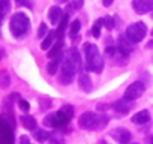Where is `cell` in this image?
<instances>
[{
    "label": "cell",
    "mask_w": 153,
    "mask_h": 144,
    "mask_svg": "<svg viewBox=\"0 0 153 144\" xmlns=\"http://www.w3.org/2000/svg\"><path fill=\"white\" fill-rule=\"evenodd\" d=\"M146 92V86L141 81H135L131 86H128V89L125 90V99L128 101H137L140 96H143V93Z\"/></svg>",
    "instance_id": "8"
},
{
    "label": "cell",
    "mask_w": 153,
    "mask_h": 144,
    "mask_svg": "<svg viewBox=\"0 0 153 144\" xmlns=\"http://www.w3.org/2000/svg\"><path fill=\"white\" fill-rule=\"evenodd\" d=\"M18 144H33V143L30 141V138H29L27 135H23V137H20V140H18Z\"/></svg>",
    "instance_id": "33"
},
{
    "label": "cell",
    "mask_w": 153,
    "mask_h": 144,
    "mask_svg": "<svg viewBox=\"0 0 153 144\" xmlns=\"http://www.w3.org/2000/svg\"><path fill=\"white\" fill-rule=\"evenodd\" d=\"M125 35H126V38H128L132 44H138V42H141V41L144 39V36L147 35V26H146L144 23H141V21L134 23V24L128 26Z\"/></svg>",
    "instance_id": "5"
},
{
    "label": "cell",
    "mask_w": 153,
    "mask_h": 144,
    "mask_svg": "<svg viewBox=\"0 0 153 144\" xmlns=\"http://www.w3.org/2000/svg\"><path fill=\"white\" fill-rule=\"evenodd\" d=\"M147 48H153V39H152V41L147 44Z\"/></svg>",
    "instance_id": "37"
},
{
    "label": "cell",
    "mask_w": 153,
    "mask_h": 144,
    "mask_svg": "<svg viewBox=\"0 0 153 144\" xmlns=\"http://www.w3.org/2000/svg\"><path fill=\"white\" fill-rule=\"evenodd\" d=\"M69 57H71V60L75 63L76 69H78V71H80V74H81V72H83V66H81V56H80V53L76 51V50H71Z\"/></svg>",
    "instance_id": "19"
},
{
    "label": "cell",
    "mask_w": 153,
    "mask_h": 144,
    "mask_svg": "<svg viewBox=\"0 0 153 144\" xmlns=\"http://www.w3.org/2000/svg\"><path fill=\"white\" fill-rule=\"evenodd\" d=\"M11 86V77L8 74V71L2 69L0 71V89H8Z\"/></svg>",
    "instance_id": "20"
},
{
    "label": "cell",
    "mask_w": 153,
    "mask_h": 144,
    "mask_svg": "<svg viewBox=\"0 0 153 144\" xmlns=\"http://www.w3.org/2000/svg\"><path fill=\"white\" fill-rule=\"evenodd\" d=\"M30 29V20L24 12H17L11 17V23H9V30L15 38H21L24 36Z\"/></svg>",
    "instance_id": "3"
},
{
    "label": "cell",
    "mask_w": 153,
    "mask_h": 144,
    "mask_svg": "<svg viewBox=\"0 0 153 144\" xmlns=\"http://www.w3.org/2000/svg\"><path fill=\"white\" fill-rule=\"evenodd\" d=\"M111 137H113L119 144H129L131 140H132L131 132H129L128 129H125V128H117V129H114V131L111 132Z\"/></svg>",
    "instance_id": "10"
},
{
    "label": "cell",
    "mask_w": 153,
    "mask_h": 144,
    "mask_svg": "<svg viewBox=\"0 0 153 144\" xmlns=\"http://www.w3.org/2000/svg\"><path fill=\"white\" fill-rule=\"evenodd\" d=\"M150 120V113L147 110H143V111H138L132 116V122L135 125H144Z\"/></svg>",
    "instance_id": "16"
},
{
    "label": "cell",
    "mask_w": 153,
    "mask_h": 144,
    "mask_svg": "<svg viewBox=\"0 0 153 144\" xmlns=\"http://www.w3.org/2000/svg\"><path fill=\"white\" fill-rule=\"evenodd\" d=\"M83 53H84V57H86L87 69L92 71V72H96V74H101L102 69H104V59H102L98 47L90 44V42H86L83 45Z\"/></svg>",
    "instance_id": "1"
},
{
    "label": "cell",
    "mask_w": 153,
    "mask_h": 144,
    "mask_svg": "<svg viewBox=\"0 0 153 144\" xmlns=\"http://www.w3.org/2000/svg\"><path fill=\"white\" fill-rule=\"evenodd\" d=\"M132 8L138 15H144L153 9V0H132Z\"/></svg>",
    "instance_id": "9"
},
{
    "label": "cell",
    "mask_w": 153,
    "mask_h": 144,
    "mask_svg": "<svg viewBox=\"0 0 153 144\" xmlns=\"http://www.w3.org/2000/svg\"><path fill=\"white\" fill-rule=\"evenodd\" d=\"M113 108H114L119 114H128L129 110H131V101L122 98V99H119V101H116V102L113 104Z\"/></svg>",
    "instance_id": "14"
},
{
    "label": "cell",
    "mask_w": 153,
    "mask_h": 144,
    "mask_svg": "<svg viewBox=\"0 0 153 144\" xmlns=\"http://www.w3.org/2000/svg\"><path fill=\"white\" fill-rule=\"evenodd\" d=\"M150 143H152V144H153V138H152V141H150Z\"/></svg>",
    "instance_id": "40"
},
{
    "label": "cell",
    "mask_w": 153,
    "mask_h": 144,
    "mask_svg": "<svg viewBox=\"0 0 153 144\" xmlns=\"http://www.w3.org/2000/svg\"><path fill=\"white\" fill-rule=\"evenodd\" d=\"M65 14L66 12H63L59 6H51L50 11H48V18H50V21L53 24H57L59 26V23L62 21V18L65 17Z\"/></svg>",
    "instance_id": "13"
},
{
    "label": "cell",
    "mask_w": 153,
    "mask_h": 144,
    "mask_svg": "<svg viewBox=\"0 0 153 144\" xmlns=\"http://www.w3.org/2000/svg\"><path fill=\"white\" fill-rule=\"evenodd\" d=\"M68 21H69V14H65V17L62 18V21L59 23V27L56 30V36L59 39H63V33H65V29L68 27Z\"/></svg>",
    "instance_id": "18"
},
{
    "label": "cell",
    "mask_w": 153,
    "mask_h": 144,
    "mask_svg": "<svg viewBox=\"0 0 153 144\" xmlns=\"http://www.w3.org/2000/svg\"><path fill=\"white\" fill-rule=\"evenodd\" d=\"M62 62H63V56L62 54L57 56V57H54V59H51L48 62V65H47V72H48L50 75H54L56 72L59 71V66L62 65Z\"/></svg>",
    "instance_id": "15"
},
{
    "label": "cell",
    "mask_w": 153,
    "mask_h": 144,
    "mask_svg": "<svg viewBox=\"0 0 153 144\" xmlns=\"http://www.w3.org/2000/svg\"><path fill=\"white\" fill-rule=\"evenodd\" d=\"M108 123V117L107 116H101L98 113H93V111H86L80 116V120H78V125L81 129H86V131H95V129H101L104 128L105 125Z\"/></svg>",
    "instance_id": "2"
},
{
    "label": "cell",
    "mask_w": 153,
    "mask_h": 144,
    "mask_svg": "<svg viewBox=\"0 0 153 144\" xmlns=\"http://www.w3.org/2000/svg\"><path fill=\"white\" fill-rule=\"evenodd\" d=\"M56 2H57V3H66L68 0H56Z\"/></svg>",
    "instance_id": "38"
},
{
    "label": "cell",
    "mask_w": 153,
    "mask_h": 144,
    "mask_svg": "<svg viewBox=\"0 0 153 144\" xmlns=\"http://www.w3.org/2000/svg\"><path fill=\"white\" fill-rule=\"evenodd\" d=\"M104 26H105L108 30H113V29H114V18H113V17H105V18H104Z\"/></svg>",
    "instance_id": "30"
},
{
    "label": "cell",
    "mask_w": 153,
    "mask_h": 144,
    "mask_svg": "<svg viewBox=\"0 0 153 144\" xmlns=\"http://www.w3.org/2000/svg\"><path fill=\"white\" fill-rule=\"evenodd\" d=\"M33 137H35L36 141L44 143V141H47V140L50 138V132H47V131H44V129H35V131H33Z\"/></svg>",
    "instance_id": "23"
},
{
    "label": "cell",
    "mask_w": 153,
    "mask_h": 144,
    "mask_svg": "<svg viewBox=\"0 0 153 144\" xmlns=\"http://www.w3.org/2000/svg\"><path fill=\"white\" fill-rule=\"evenodd\" d=\"M56 38V32H48V35L44 38V41H42V44H41V48L44 50V51H47V50H50L51 48V44H53V39Z\"/></svg>",
    "instance_id": "22"
},
{
    "label": "cell",
    "mask_w": 153,
    "mask_h": 144,
    "mask_svg": "<svg viewBox=\"0 0 153 144\" xmlns=\"http://www.w3.org/2000/svg\"><path fill=\"white\" fill-rule=\"evenodd\" d=\"M0 144H14V126L0 116Z\"/></svg>",
    "instance_id": "6"
},
{
    "label": "cell",
    "mask_w": 153,
    "mask_h": 144,
    "mask_svg": "<svg viewBox=\"0 0 153 144\" xmlns=\"http://www.w3.org/2000/svg\"><path fill=\"white\" fill-rule=\"evenodd\" d=\"M3 56H5V50H3V48H0V60L3 59Z\"/></svg>",
    "instance_id": "36"
},
{
    "label": "cell",
    "mask_w": 153,
    "mask_h": 144,
    "mask_svg": "<svg viewBox=\"0 0 153 144\" xmlns=\"http://www.w3.org/2000/svg\"><path fill=\"white\" fill-rule=\"evenodd\" d=\"M83 5H84V0H72V2L68 3V6H66V14L74 12V11H76V9H81Z\"/></svg>",
    "instance_id": "24"
},
{
    "label": "cell",
    "mask_w": 153,
    "mask_h": 144,
    "mask_svg": "<svg viewBox=\"0 0 153 144\" xmlns=\"http://www.w3.org/2000/svg\"><path fill=\"white\" fill-rule=\"evenodd\" d=\"M102 5H104L105 8H108V6L113 5V0H102Z\"/></svg>",
    "instance_id": "34"
},
{
    "label": "cell",
    "mask_w": 153,
    "mask_h": 144,
    "mask_svg": "<svg viewBox=\"0 0 153 144\" xmlns=\"http://www.w3.org/2000/svg\"><path fill=\"white\" fill-rule=\"evenodd\" d=\"M152 36H153V30H152Z\"/></svg>",
    "instance_id": "41"
},
{
    "label": "cell",
    "mask_w": 153,
    "mask_h": 144,
    "mask_svg": "<svg viewBox=\"0 0 153 144\" xmlns=\"http://www.w3.org/2000/svg\"><path fill=\"white\" fill-rule=\"evenodd\" d=\"M15 2H17L18 5H29V3L26 2V0H15Z\"/></svg>",
    "instance_id": "35"
},
{
    "label": "cell",
    "mask_w": 153,
    "mask_h": 144,
    "mask_svg": "<svg viewBox=\"0 0 153 144\" xmlns=\"http://www.w3.org/2000/svg\"><path fill=\"white\" fill-rule=\"evenodd\" d=\"M11 11V0H0V14L3 17Z\"/></svg>",
    "instance_id": "28"
},
{
    "label": "cell",
    "mask_w": 153,
    "mask_h": 144,
    "mask_svg": "<svg viewBox=\"0 0 153 144\" xmlns=\"http://www.w3.org/2000/svg\"><path fill=\"white\" fill-rule=\"evenodd\" d=\"M76 71H78V69H76L75 63L71 60V57H69V56L65 57L63 62H62L60 74H59V80H60V83L65 84V86L71 84L72 80H74V77H75V72H76Z\"/></svg>",
    "instance_id": "4"
},
{
    "label": "cell",
    "mask_w": 153,
    "mask_h": 144,
    "mask_svg": "<svg viewBox=\"0 0 153 144\" xmlns=\"http://www.w3.org/2000/svg\"><path fill=\"white\" fill-rule=\"evenodd\" d=\"M117 51L125 54V56H129L132 53V42L126 38V35H120L119 39H117Z\"/></svg>",
    "instance_id": "11"
},
{
    "label": "cell",
    "mask_w": 153,
    "mask_h": 144,
    "mask_svg": "<svg viewBox=\"0 0 153 144\" xmlns=\"http://www.w3.org/2000/svg\"><path fill=\"white\" fill-rule=\"evenodd\" d=\"M18 107H20L24 113H27V111L30 110V104H29L26 99H18Z\"/></svg>",
    "instance_id": "31"
},
{
    "label": "cell",
    "mask_w": 153,
    "mask_h": 144,
    "mask_svg": "<svg viewBox=\"0 0 153 144\" xmlns=\"http://www.w3.org/2000/svg\"><path fill=\"white\" fill-rule=\"evenodd\" d=\"M50 144H65V137L59 132H50Z\"/></svg>",
    "instance_id": "25"
},
{
    "label": "cell",
    "mask_w": 153,
    "mask_h": 144,
    "mask_svg": "<svg viewBox=\"0 0 153 144\" xmlns=\"http://www.w3.org/2000/svg\"><path fill=\"white\" fill-rule=\"evenodd\" d=\"M2 20H3V15H2V14H0V23H2Z\"/></svg>",
    "instance_id": "39"
},
{
    "label": "cell",
    "mask_w": 153,
    "mask_h": 144,
    "mask_svg": "<svg viewBox=\"0 0 153 144\" xmlns=\"http://www.w3.org/2000/svg\"><path fill=\"white\" fill-rule=\"evenodd\" d=\"M48 33H47V24L45 23H41L39 26V30H38V38H45Z\"/></svg>",
    "instance_id": "32"
},
{
    "label": "cell",
    "mask_w": 153,
    "mask_h": 144,
    "mask_svg": "<svg viewBox=\"0 0 153 144\" xmlns=\"http://www.w3.org/2000/svg\"><path fill=\"white\" fill-rule=\"evenodd\" d=\"M80 29H81V23H80V20L72 21V23H71V27H69V36H71V38H75L76 35H78Z\"/></svg>",
    "instance_id": "26"
},
{
    "label": "cell",
    "mask_w": 153,
    "mask_h": 144,
    "mask_svg": "<svg viewBox=\"0 0 153 144\" xmlns=\"http://www.w3.org/2000/svg\"><path fill=\"white\" fill-rule=\"evenodd\" d=\"M69 119L62 113V111H57V113H50L48 116H45L44 119V125L48 126V128H62L65 125H68Z\"/></svg>",
    "instance_id": "7"
},
{
    "label": "cell",
    "mask_w": 153,
    "mask_h": 144,
    "mask_svg": "<svg viewBox=\"0 0 153 144\" xmlns=\"http://www.w3.org/2000/svg\"><path fill=\"white\" fill-rule=\"evenodd\" d=\"M78 86L83 92L86 93H90L93 90V83H92V78L89 77V74H86V72H81L80 77H78Z\"/></svg>",
    "instance_id": "12"
},
{
    "label": "cell",
    "mask_w": 153,
    "mask_h": 144,
    "mask_svg": "<svg viewBox=\"0 0 153 144\" xmlns=\"http://www.w3.org/2000/svg\"><path fill=\"white\" fill-rule=\"evenodd\" d=\"M21 123H23V126L26 129H30V131H35L36 129V120L32 116H23L21 117Z\"/></svg>",
    "instance_id": "21"
},
{
    "label": "cell",
    "mask_w": 153,
    "mask_h": 144,
    "mask_svg": "<svg viewBox=\"0 0 153 144\" xmlns=\"http://www.w3.org/2000/svg\"><path fill=\"white\" fill-rule=\"evenodd\" d=\"M102 26H104V18H99V20L95 21V24H93V27H92V35H93L95 38H99V36H101V29H102Z\"/></svg>",
    "instance_id": "27"
},
{
    "label": "cell",
    "mask_w": 153,
    "mask_h": 144,
    "mask_svg": "<svg viewBox=\"0 0 153 144\" xmlns=\"http://www.w3.org/2000/svg\"><path fill=\"white\" fill-rule=\"evenodd\" d=\"M60 111H62V113H63V114H65V116H66V117H68L69 120H71V119L74 117V113H75V111H74V107H72V105H63V107L60 108Z\"/></svg>",
    "instance_id": "29"
},
{
    "label": "cell",
    "mask_w": 153,
    "mask_h": 144,
    "mask_svg": "<svg viewBox=\"0 0 153 144\" xmlns=\"http://www.w3.org/2000/svg\"><path fill=\"white\" fill-rule=\"evenodd\" d=\"M62 48H63V39H59V41L51 47V50H48V57H50V59H54V57L60 56V54H62Z\"/></svg>",
    "instance_id": "17"
}]
</instances>
